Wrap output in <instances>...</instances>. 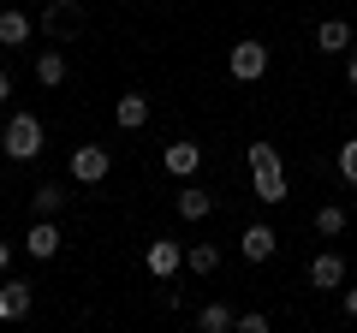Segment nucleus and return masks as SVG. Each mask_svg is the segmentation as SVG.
Listing matches in <instances>:
<instances>
[{
  "label": "nucleus",
  "mask_w": 357,
  "mask_h": 333,
  "mask_svg": "<svg viewBox=\"0 0 357 333\" xmlns=\"http://www.w3.org/2000/svg\"><path fill=\"white\" fill-rule=\"evenodd\" d=\"M250 191L256 203H286V161L274 143H250Z\"/></svg>",
  "instance_id": "nucleus-1"
},
{
  "label": "nucleus",
  "mask_w": 357,
  "mask_h": 333,
  "mask_svg": "<svg viewBox=\"0 0 357 333\" xmlns=\"http://www.w3.org/2000/svg\"><path fill=\"white\" fill-rule=\"evenodd\" d=\"M0 155H13V161H36L42 155V119L36 114H13L6 131H0Z\"/></svg>",
  "instance_id": "nucleus-2"
},
{
  "label": "nucleus",
  "mask_w": 357,
  "mask_h": 333,
  "mask_svg": "<svg viewBox=\"0 0 357 333\" xmlns=\"http://www.w3.org/2000/svg\"><path fill=\"white\" fill-rule=\"evenodd\" d=\"M227 72L238 77V84H256V77L268 72V48L256 36H244V42H232V54H227Z\"/></svg>",
  "instance_id": "nucleus-3"
},
{
  "label": "nucleus",
  "mask_w": 357,
  "mask_h": 333,
  "mask_svg": "<svg viewBox=\"0 0 357 333\" xmlns=\"http://www.w3.org/2000/svg\"><path fill=\"white\" fill-rule=\"evenodd\" d=\"M107 166H114V155L102 149V143H84V149H72V179L77 185H102Z\"/></svg>",
  "instance_id": "nucleus-4"
},
{
  "label": "nucleus",
  "mask_w": 357,
  "mask_h": 333,
  "mask_svg": "<svg viewBox=\"0 0 357 333\" xmlns=\"http://www.w3.org/2000/svg\"><path fill=\"white\" fill-rule=\"evenodd\" d=\"M143 268H149L155 280H173V274L185 268V244H173V238H155L149 250H143Z\"/></svg>",
  "instance_id": "nucleus-5"
},
{
  "label": "nucleus",
  "mask_w": 357,
  "mask_h": 333,
  "mask_svg": "<svg viewBox=\"0 0 357 333\" xmlns=\"http://www.w3.org/2000/svg\"><path fill=\"white\" fill-rule=\"evenodd\" d=\"M274 250H280V232H274V226H262V220L244 226V238H238V256H244V262H268Z\"/></svg>",
  "instance_id": "nucleus-6"
},
{
  "label": "nucleus",
  "mask_w": 357,
  "mask_h": 333,
  "mask_svg": "<svg viewBox=\"0 0 357 333\" xmlns=\"http://www.w3.org/2000/svg\"><path fill=\"white\" fill-rule=\"evenodd\" d=\"M310 286H316V292H340L345 286V256L340 250H321V256L310 262Z\"/></svg>",
  "instance_id": "nucleus-7"
},
{
  "label": "nucleus",
  "mask_w": 357,
  "mask_h": 333,
  "mask_svg": "<svg viewBox=\"0 0 357 333\" xmlns=\"http://www.w3.org/2000/svg\"><path fill=\"white\" fill-rule=\"evenodd\" d=\"M30 304H36V286H24V280H6V286H0V321H24Z\"/></svg>",
  "instance_id": "nucleus-8"
},
{
  "label": "nucleus",
  "mask_w": 357,
  "mask_h": 333,
  "mask_svg": "<svg viewBox=\"0 0 357 333\" xmlns=\"http://www.w3.org/2000/svg\"><path fill=\"white\" fill-rule=\"evenodd\" d=\"M161 161H167V173H173V179H191L197 166H203V149H197L191 137H178V143H167Z\"/></svg>",
  "instance_id": "nucleus-9"
},
{
  "label": "nucleus",
  "mask_w": 357,
  "mask_h": 333,
  "mask_svg": "<svg viewBox=\"0 0 357 333\" xmlns=\"http://www.w3.org/2000/svg\"><path fill=\"white\" fill-rule=\"evenodd\" d=\"M30 30H36V18L18 13V6H0V48H24Z\"/></svg>",
  "instance_id": "nucleus-10"
},
{
  "label": "nucleus",
  "mask_w": 357,
  "mask_h": 333,
  "mask_svg": "<svg viewBox=\"0 0 357 333\" xmlns=\"http://www.w3.org/2000/svg\"><path fill=\"white\" fill-rule=\"evenodd\" d=\"M24 250L36 262H54V256H60V226H54V220H36V226L24 232Z\"/></svg>",
  "instance_id": "nucleus-11"
},
{
  "label": "nucleus",
  "mask_w": 357,
  "mask_h": 333,
  "mask_svg": "<svg viewBox=\"0 0 357 333\" xmlns=\"http://www.w3.org/2000/svg\"><path fill=\"white\" fill-rule=\"evenodd\" d=\"M173 208H178V220H208L215 215V196H208L203 185H185V191L173 196Z\"/></svg>",
  "instance_id": "nucleus-12"
},
{
  "label": "nucleus",
  "mask_w": 357,
  "mask_h": 333,
  "mask_svg": "<svg viewBox=\"0 0 357 333\" xmlns=\"http://www.w3.org/2000/svg\"><path fill=\"white\" fill-rule=\"evenodd\" d=\"M316 48L321 54H351V24H345V18H321L316 24Z\"/></svg>",
  "instance_id": "nucleus-13"
},
{
  "label": "nucleus",
  "mask_w": 357,
  "mask_h": 333,
  "mask_svg": "<svg viewBox=\"0 0 357 333\" xmlns=\"http://www.w3.org/2000/svg\"><path fill=\"white\" fill-rule=\"evenodd\" d=\"M114 119H119L126 131L149 125V95H137V90H131V95H119V102H114Z\"/></svg>",
  "instance_id": "nucleus-14"
},
{
  "label": "nucleus",
  "mask_w": 357,
  "mask_h": 333,
  "mask_svg": "<svg viewBox=\"0 0 357 333\" xmlns=\"http://www.w3.org/2000/svg\"><path fill=\"white\" fill-rule=\"evenodd\" d=\"M66 72H72V60H66L60 48H54V54H36V84H48V90H54V84H66Z\"/></svg>",
  "instance_id": "nucleus-15"
},
{
  "label": "nucleus",
  "mask_w": 357,
  "mask_h": 333,
  "mask_svg": "<svg viewBox=\"0 0 357 333\" xmlns=\"http://www.w3.org/2000/svg\"><path fill=\"white\" fill-rule=\"evenodd\" d=\"M60 208H66V191H60V185H36V196H30V215H36V220H54Z\"/></svg>",
  "instance_id": "nucleus-16"
},
{
  "label": "nucleus",
  "mask_w": 357,
  "mask_h": 333,
  "mask_svg": "<svg viewBox=\"0 0 357 333\" xmlns=\"http://www.w3.org/2000/svg\"><path fill=\"white\" fill-rule=\"evenodd\" d=\"M197 327H203V333H227V327H238V316H232L227 304H203V309H197Z\"/></svg>",
  "instance_id": "nucleus-17"
},
{
  "label": "nucleus",
  "mask_w": 357,
  "mask_h": 333,
  "mask_svg": "<svg viewBox=\"0 0 357 333\" xmlns=\"http://www.w3.org/2000/svg\"><path fill=\"white\" fill-rule=\"evenodd\" d=\"M185 268H191V274H215L220 268V250H215V244H185Z\"/></svg>",
  "instance_id": "nucleus-18"
},
{
  "label": "nucleus",
  "mask_w": 357,
  "mask_h": 333,
  "mask_svg": "<svg viewBox=\"0 0 357 333\" xmlns=\"http://www.w3.org/2000/svg\"><path fill=\"white\" fill-rule=\"evenodd\" d=\"M316 232H321V238H340V232H345V208H340V203L316 208Z\"/></svg>",
  "instance_id": "nucleus-19"
},
{
  "label": "nucleus",
  "mask_w": 357,
  "mask_h": 333,
  "mask_svg": "<svg viewBox=\"0 0 357 333\" xmlns=\"http://www.w3.org/2000/svg\"><path fill=\"white\" fill-rule=\"evenodd\" d=\"M340 179L357 191V137H345V143H340Z\"/></svg>",
  "instance_id": "nucleus-20"
},
{
  "label": "nucleus",
  "mask_w": 357,
  "mask_h": 333,
  "mask_svg": "<svg viewBox=\"0 0 357 333\" xmlns=\"http://www.w3.org/2000/svg\"><path fill=\"white\" fill-rule=\"evenodd\" d=\"M238 327H244V333H268V316H262V309H244Z\"/></svg>",
  "instance_id": "nucleus-21"
},
{
  "label": "nucleus",
  "mask_w": 357,
  "mask_h": 333,
  "mask_svg": "<svg viewBox=\"0 0 357 333\" xmlns=\"http://www.w3.org/2000/svg\"><path fill=\"white\" fill-rule=\"evenodd\" d=\"M345 84H351V90H357V48L345 54Z\"/></svg>",
  "instance_id": "nucleus-22"
},
{
  "label": "nucleus",
  "mask_w": 357,
  "mask_h": 333,
  "mask_svg": "<svg viewBox=\"0 0 357 333\" xmlns=\"http://www.w3.org/2000/svg\"><path fill=\"white\" fill-rule=\"evenodd\" d=\"M345 316L357 321V286H345Z\"/></svg>",
  "instance_id": "nucleus-23"
},
{
  "label": "nucleus",
  "mask_w": 357,
  "mask_h": 333,
  "mask_svg": "<svg viewBox=\"0 0 357 333\" xmlns=\"http://www.w3.org/2000/svg\"><path fill=\"white\" fill-rule=\"evenodd\" d=\"M6 262H13V244H6V238H0V274H6Z\"/></svg>",
  "instance_id": "nucleus-24"
},
{
  "label": "nucleus",
  "mask_w": 357,
  "mask_h": 333,
  "mask_svg": "<svg viewBox=\"0 0 357 333\" xmlns=\"http://www.w3.org/2000/svg\"><path fill=\"white\" fill-rule=\"evenodd\" d=\"M6 95H13V77H6V72H0V102H6Z\"/></svg>",
  "instance_id": "nucleus-25"
},
{
  "label": "nucleus",
  "mask_w": 357,
  "mask_h": 333,
  "mask_svg": "<svg viewBox=\"0 0 357 333\" xmlns=\"http://www.w3.org/2000/svg\"><path fill=\"white\" fill-rule=\"evenodd\" d=\"M333 6H351V0H333Z\"/></svg>",
  "instance_id": "nucleus-26"
}]
</instances>
